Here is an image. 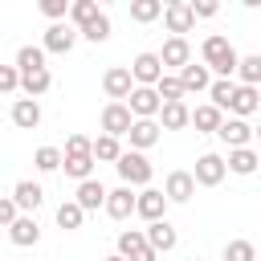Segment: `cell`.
<instances>
[{
	"mask_svg": "<svg viewBox=\"0 0 261 261\" xmlns=\"http://www.w3.org/2000/svg\"><path fill=\"white\" fill-rule=\"evenodd\" d=\"M159 130H163V126H159L155 118H135L130 135H126V139H130V151H147V147H155V143H159Z\"/></svg>",
	"mask_w": 261,
	"mask_h": 261,
	"instance_id": "16",
	"label": "cell"
},
{
	"mask_svg": "<svg viewBox=\"0 0 261 261\" xmlns=\"http://www.w3.org/2000/svg\"><path fill=\"white\" fill-rule=\"evenodd\" d=\"M163 12H167L163 0H130V20H135V24H151V20H159Z\"/></svg>",
	"mask_w": 261,
	"mask_h": 261,
	"instance_id": "27",
	"label": "cell"
},
{
	"mask_svg": "<svg viewBox=\"0 0 261 261\" xmlns=\"http://www.w3.org/2000/svg\"><path fill=\"white\" fill-rule=\"evenodd\" d=\"M16 69H20V73L49 69V65H45V45H20V49H16Z\"/></svg>",
	"mask_w": 261,
	"mask_h": 261,
	"instance_id": "28",
	"label": "cell"
},
{
	"mask_svg": "<svg viewBox=\"0 0 261 261\" xmlns=\"http://www.w3.org/2000/svg\"><path fill=\"white\" fill-rule=\"evenodd\" d=\"M77 37H82V33H77L69 20H61V24H49V29H45V53H69Z\"/></svg>",
	"mask_w": 261,
	"mask_h": 261,
	"instance_id": "13",
	"label": "cell"
},
{
	"mask_svg": "<svg viewBox=\"0 0 261 261\" xmlns=\"http://www.w3.org/2000/svg\"><path fill=\"white\" fill-rule=\"evenodd\" d=\"M82 37H86V41H94V45H102V41L110 37V16L102 12V16L94 20V24H86V29H82Z\"/></svg>",
	"mask_w": 261,
	"mask_h": 261,
	"instance_id": "39",
	"label": "cell"
},
{
	"mask_svg": "<svg viewBox=\"0 0 261 261\" xmlns=\"http://www.w3.org/2000/svg\"><path fill=\"white\" fill-rule=\"evenodd\" d=\"M179 82H184V90H188V94H200V90H212V82H216V77H212V69H208L204 61H200V65L192 61V65H184V69H179Z\"/></svg>",
	"mask_w": 261,
	"mask_h": 261,
	"instance_id": "17",
	"label": "cell"
},
{
	"mask_svg": "<svg viewBox=\"0 0 261 261\" xmlns=\"http://www.w3.org/2000/svg\"><path fill=\"white\" fill-rule=\"evenodd\" d=\"M130 73H135V86H159L167 69H163V57L159 53H139L130 61Z\"/></svg>",
	"mask_w": 261,
	"mask_h": 261,
	"instance_id": "7",
	"label": "cell"
},
{
	"mask_svg": "<svg viewBox=\"0 0 261 261\" xmlns=\"http://www.w3.org/2000/svg\"><path fill=\"white\" fill-rule=\"evenodd\" d=\"M98 16H102V8H98L94 0H73V8H69V24H73L77 33H82L86 24H94Z\"/></svg>",
	"mask_w": 261,
	"mask_h": 261,
	"instance_id": "29",
	"label": "cell"
},
{
	"mask_svg": "<svg viewBox=\"0 0 261 261\" xmlns=\"http://www.w3.org/2000/svg\"><path fill=\"white\" fill-rule=\"evenodd\" d=\"M208 98H212V106H220V110H232L237 82H232V77H216V82H212V90H208Z\"/></svg>",
	"mask_w": 261,
	"mask_h": 261,
	"instance_id": "30",
	"label": "cell"
},
{
	"mask_svg": "<svg viewBox=\"0 0 261 261\" xmlns=\"http://www.w3.org/2000/svg\"><path fill=\"white\" fill-rule=\"evenodd\" d=\"M94 155H65V175L69 179H77V184H86V179H94L90 171H94Z\"/></svg>",
	"mask_w": 261,
	"mask_h": 261,
	"instance_id": "31",
	"label": "cell"
},
{
	"mask_svg": "<svg viewBox=\"0 0 261 261\" xmlns=\"http://www.w3.org/2000/svg\"><path fill=\"white\" fill-rule=\"evenodd\" d=\"M257 130L245 122V118H224V126L216 130V139L228 147V151H241V147H249V139H253Z\"/></svg>",
	"mask_w": 261,
	"mask_h": 261,
	"instance_id": "12",
	"label": "cell"
},
{
	"mask_svg": "<svg viewBox=\"0 0 261 261\" xmlns=\"http://www.w3.org/2000/svg\"><path fill=\"white\" fill-rule=\"evenodd\" d=\"M102 90H106L110 102H130V94H135V73H130L126 65H110V69L102 73Z\"/></svg>",
	"mask_w": 261,
	"mask_h": 261,
	"instance_id": "3",
	"label": "cell"
},
{
	"mask_svg": "<svg viewBox=\"0 0 261 261\" xmlns=\"http://www.w3.org/2000/svg\"><path fill=\"white\" fill-rule=\"evenodd\" d=\"M118 253H122L126 261H159V253L151 249L147 232H139V228H126V232H118Z\"/></svg>",
	"mask_w": 261,
	"mask_h": 261,
	"instance_id": "5",
	"label": "cell"
},
{
	"mask_svg": "<svg viewBox=\"0 0 261 261\" xmlns=\"http://www.w3.org/2000/svg\"><path fill=\"white\" fill-rule=\"evenodd\" d=\"M192 8H196V16H216V12H220V8H216V0H196Z\"/></svg>",
	"mask_w": 261,
	"mask_h": 261,
	"instance_id": "43",
	"label": "cell"
},
{
	"mask_svg": "<svg viewBox=\"0 0 261 261\" xmlns=\"http://www.w3.org/2000/svg\"><path fill=\"white\" fill-rule=\"evenodd\" d=\"M12 200H16V204H20V208H24L29 216H33V212L41 208V200H45V192H41V184H33V179H20V184L12 188Z\"/></svg>",
	"mask_w": 261,
	"mask_h": 261,
	"instance_id": "24",
	"label": "cell"
},
{
	"mask_svg": "<svg viewBox=\"0 0 261 261\" xmlns=\"http://www.w3.org/2000/svg\"><path fill=\"white\" fill-rule=\"evenodd\" d=\"M257 139H261V126H257Z\"/></svg>",
	"mask_w": 261,
	"mask_h": 261,
	"instance_id": "45",
	"label": "cell"
},
{
	"mask_svg": "<svg viewBox=\"0 0 261 261\" xmlns=\"http://www.w3.org/2000/svg\"><path fill=\"white\" fill-rule=\"evenodd\" d=\"M69 8H73L69 0H41V12H45L53 24H61V16H69Z\"/></svg>",
	"mask_w": 261,
	"mask_h": 261,
	"instance_id": "40",
	"label": "cell"
},
{
	"mask_svg": "<svg viewBox=\"0 0 261 261\" xmlns=\"http://www.w3.org/2000/svg\"><path fill=\"white\" fill-rule=\"evenodd\" d=\"M192 175H196V184H200V188H216V184L228 175V159H224V155H216V151H208V155H200V159H196V171H192Z\"/></svg>",
	"mask_w": 261,
	"mask_h": 261,
	"instance_id": "6",
	"label": "cell"
},
{
	"mask_svg": "<svg viewBox=\"0 0 261 261\" xmlns=\"http://www.w3.org/2000/svg\"><path fill=\"white\" fill-rule=\"evenodd\" d=\"M130 212H139V196L122 184V188H114V192L106 196V216H110V220H126Z\"/></svg>",
	"mask_w": 261,
	"mask_h": 261,
	"instance_id": "14",
	"label": "cell"
},
{
	"mask_svg": "<svg viewBox=\"0 0 261 261\" xmlns=\"http://www.w3.org/2000/svg\"><path fill=\"white\" fill-rule=\"evenodd\" d=\"M0 90L4 94H16L20 90V69L16 65H0Z\"/></svg>",
	"mask_w": 261,
	"mask_h": 261,
	"instance_id": "41",
	"label": "cell"
},
{
	"mask_svg": "<svg viewBox=\"0 0 261 261\" xmlns=\"http://www.w3.org/2000/svg\"><path fill=\"white\" fill-rule=\"evenodd\" d=\"M167 204H171V200H167L159 188H143V192H139V216H143L147 224L167 220V216H163V212H167Z\"/></svg>",
	"mask_w": 261,
	"mask_h": 261,
	"instance_id": "15",
	"label": "cell"
},
{
	"mask_svg": "<svg viewBox=\"0 0 261 261\" xmlns=\"http://www.w3.org/2000/svg\"><path fill=\"white\" fill-rule=\"evenodd\" d=\"M192 126H196L200 135H216V130L224 126V110H220V106H212V102H204V106H196V110H192Z\"/></svg>",
	"mask_w": 261,
	"mask_h": 261,
	"instance_id": "18",
	"label": "cell"
},
{
	"mask_svg": "<svg viewBox=\"0 0 261 261\" xmlns=\"http://www.w3.org/2000/svg\"><path fill=\"white\" fill-rule=\"evenodd\" d=\"M126 106L135 110V118H159L163 114V98H159L155 86H135V94H130Z\"/></svg>",
	"mask_w": 261,
	"mask_h": 261,
	"instance_id": "9",
	"label": "cell"
},
{
	"mask_svg": "<svg viewBox=\"0 0 261 261\" xmlns=\"http://www.w3.org/2000/svg\"><path fill=\"white\" fill-rule=\"evenodd\" d=\"M237 77H241V86H257V82H261V53H249V57H241V69H237Z\"/></svg>",
	"mask_w": 261,
	"mask_h": 261,
	"instance_id": "37",
	"label": "cell"
},
{
	"mask_svg": "<svg viewBox=\"0 0 261 261\" xmlns=\"http://www.w3.org/2000/svg\"><path fill=\"white\" fill-rule=\"evenodd\" d=\"M192 261H200V257H192Z\"/></svg>",
	"mask_w": 261,
	"mask_h": 261,
	"instance_id": "46",
	"label": "cell"
},
{
	"mask_svg": "<svg viewBox=\"0 0 261 261\" xmlns=\"http://www.w3.org/2000/svg\"><path fill=\"white\" fill-rule=\"evenodd\" d=\"M224 261H257L253 241H228L224 245Z\"/></svg>",
	"mask_w": 261,
	"mask_h": 261,
	"instance_id": "38",
	"label": "cell"
},
{
	"mask_svg": "<svg viewBox=\"0 0 261 261\" xmlns=\"http://www.w3.org/2000/svg\"><path fill=\"white\" fill-rule=\"evenodd\" d=\"M33 163H37V171H57V167H65V151H57V147H41V151L33 155Z\"/></svg>",
	"mask_w": 261,
	"mask_h": 261,
	"instance_id": "36",
	"label": "cell"
},
{
	"mask_svg": "<svg viewBox=\"0 0 261 261\" xmlns=\"http://www.w3.org/2000/svg\"><path fill=\"white\" fill-rule=\"evenodd\" d=\"M106 196H110V192H106L98 179H86V184H77V196H73V200H77L86 212H98V208H106Z\"/></svg>",
	"mask_w": 261,
	"mask_h": 261,
	"instance_id": "20",
	"label": "cell"
},
{
	"mask_svg": "<svg viewBox=\"0 0 261 261\" xmlns=\"http://www.w3.org/2000/svg\"><path fill=\"white\" fill-rule=\"evenodd\" d=\"M163 24H167L171 37H184V33H192V24H196V8H192L188 0H171L167 12H163Z\"/></svg>",
	"mask_w": 261,
	"mask_h": 261,
	"instance_id": "8",
	"label": "cell"
},
{
	"mask_svg": "<svg viewBox=\"0 0 261 261\" xmlns=\"http://www.w3.org/2000/svg\"><path fill=\"white\" fill-rule=\"evenodd\" d=\"M106 261H126V257H122V253H114V257H106Z\"/></svg>",
	"mask_w": 261,
	"mask_h": 261,
	"instance_id": "44",
	"label": "cell"
},
{
	"mask_svg": "<svg viewBox=\"0 0 261 261\" xmlns=\"http://www.w3.org/2000/svg\"><path fill=\"white\" fill-rule=\"evenodd\" d=\"M114 167H118V175H122L126 188H147L151 175H155V167H151V159H147L143 151H122V159H118Z\"/></svg>",
	"mask_w": 261,
	"mask_h": 261,
	"instance_id": "2",
	"label": "cell"
},
{
	"mask_svg": "<svg viewBox=\"0 0 261 261\" xmlns=\"http://www.w3.org/2000/svg\"><path fill=\"white\" fill-rule=\"evenodd\" d=\"M82 220H86V208H82L77 200H65V204L57 208V228L73 232V228H82Z\"/></svg>",
	"mask_w": 261,
	"mask_h": 261,
	"instance_id": "32",
	"label": "cell"
},
{
	"mask_svg": "<svg viewBox=\"0 0 261 261\" xmlns=\"http://www.w3.org/2000/svg\"><path fill=\"white\" fill-rule=\"evenodd\" d=\"M159 126L163 130H184V126H192V110L184 102H167L163 114H159Z\"/></svg>",
	"mask_w": 261,
	"mask_h": 261,
	"instance_id": "25",
	"label": "cell"
},
{
	"mask_svg": "<svg viewBox=\"0 0 261 261\" xmlns=\"http://www.w3.org/2000/svg\"><path fill=\"white\" fill-rule=\"evenodd\" d=\"M159 57H163V69H184V65H192V45H188V37H167L163 41V49H159Z\"/></svg>",
	"mask_w": 261,
	"mask_h": 261,
	"instance_id": "11",
	"label": "cell"
},
{
	"mask_svg": "<svg viewBox=\"0 0 261 261\" xmlns=\"http://www.w3.org/2000/svg\"><path fill=\"white\" fill-rule=\"evenodd\" d=\"M261 110V94L257 86H237V98H232V118H249Z\"/></svg>",
	"mask_w": 261,
	"mask_h": 261,
	"instance_id": "22",
	"label": "cell"
},
{
	"mask_svg": "<svg viewBox=\"0 0 261 261\" xmlns=\"http://www.w3.org/2000/svg\"><path fill=\"white\" fill-rule=\"evenodd\" d=\"M143 232H147V241H151V249H155V253H171V249H175V241H179V237H175V228H171L167 220H155V224H147Z\"/></svg>",
	"mask_w": 261,
	"mask_h": 261,
	"instance_id": "21",
	"label": "cell"
},
{
	"mask_svg": "<svg viewBox=\"0 0 261 261\" xmlns=\"http://www.w3.org/2000/svg\"><path fill=\"white\" fill-rule=\"evenodd\" d=\"M65 155H94V139H86V135H69V139H65Z\"/></svg>",
	"mask_w": 261,
	"mask_h": 261,
	"instance_id": "42",
	"label": "cell"
},
{
	"mask_svg": "<svg viewBox=\"0 0 261 261\" xmlns=\"http://www.w3.org/2000/svg\"><path fill=\"white\" fill-rule=\"evenodd\" d=\"M49 86H53L49 69H33V73H20V90H24L29 98H41V94H45Z\"/></svg>",
	"mask_w": 261,
	"mask_h": 261,
	"instance_id": "33",
	"label": "cell"
},
{
	"mask_svg": "<svg viewBox=\"0 0 261 261\" xmlns=\"http://www.w3.org/2000/svg\"><path fill=\"white\" fill-rule=\"evenodd\" d=\"M257 167H261V151H253V147L228 151V171H232V175H253Z\"/></svg>",
	"mask_w": 261,
	"mask_h": 261,
	"instance_id": "23",
	"label": "cell"
},
{
	"mask_svg": "<svg viewBox=\"0 0 261 261\" xmlns=\"http://www.w3.org/2000/svg\"><path fill=\"white\" fill-rule=\"evenodd\" d=\"M196 175L192 171H167V179H163V196L171 200V204H188L192 196H196Z\"/></svg>",
	"mask_w": 261,
	"mask_h": 261,
	"instance_id": "10",
	"label": "cell"
},
{
	"mask_svg": "<svg viewBox=\"0 0 261 261\" xmlns=\"http://www.w3.org/2000/svg\"><path fill=\"white\" fill-rule=\"evenodd\" d=\"M12 122H16L20 130H37V126H41V106H37V98H16V102H12Z\"/></svg>",
	"mask_w": 261,
	"mask_h": 261,
	"instance_id": "19",
	"label": "cell"
},
{
	"mask_svg": "<svg viewBox=\"0 0 261 261\" xmlns=\"http://www.w3.org/2000/svg\"><path fill=\"white\" fill-rule=\"evenodd\" d=\"M130 126H135V110L126 102H106L102 106V135L122 139V135H130Z\"/></svg>",
	"mask_w": 261,
	"mask_h": 261,
	"instance_id": "4",
	"label": "cell"
},
{
	"mask_svg": "<svg viewBox=\"0 0 261 261\" xmlns=\"http://www.w3.org/2000/svg\"><path fill=\"white\" fill-rule=\"evenodd\" d=\"M200 57H204V65L216 73V77H232L237 69H241V53L228 45V37H220V33H212V37H204V45H200Z\"/></svg>",
	"mask_w": 261,
	"mask_h": 261,
	"instance_id": "1",
	"label": "cell"
},
{
	"mask_svg": "<svg viewBox=\"0 0 261 261\" xmlns=\"http://www.w3.org/2000/svg\"><path fill=\"white\" fill-rule=\"evenodd\" d=\"M8 241H12V245H37V241H41V224H37V216H20V220L8 228Z\"/></svg>",
	"mask_w": 261,
	"mask_h": 261,
	"instance_id": "26",
	"label": "cell"
},
{
	"mask_svg": "<svg viewBox=\"0 0 261 261\" xmlns=\"http://www.w3.org/2000/svg\"><path fill=\"white\" fill-rule=\"evenodd\" d=\"M155 90H159L163 106H167V102H184V94H188V90H184V82H179V73H163V82H159Z\"/></svg>",
	"mask_w": 261,
	"mask_h": 261,
	"instance_id": "35",
	"label": "cell"
},
{
	"mask_svg": "<svg viewBox=\"0 0 261 261\" xmlns=\"http://www.w3.org/2000/svg\"><path fill=\"white\" fill-rule=\"evenodd\" d=\"M94 159H102V163H118V159H122L118 139H114V135H98V139H94Z\"/></svg>",
	"mask_w": 261,
	"mask_h": 261,
	"instance_id": "34",
	"label": "cell"
}]
</instances>
